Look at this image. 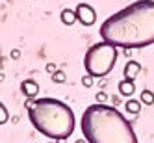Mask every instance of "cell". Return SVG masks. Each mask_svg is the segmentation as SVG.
Wrapping results in <instances>:
<instances>
[{"mask_svg": "<svg viewBox=\"0 0 154 143\" xmlns=\"http://www.w3.org/2000/svg\"><path fill=\"white\" fill-rule=\"evenodd\" d=\"M102 41L121 48H143L154 43V0H136L109 15L98 30Z\"/></svg>", "mask_w": 154, "mask_h": 143, "instance_id": "6da1fadb", "label": "cell"}, {"mask_svg": "<svg viewBox=\"0 0 154 143\" xmlns=\"http://www.w3.org/2000/svg\"><path fill=\"white\" fill-rule=\"evenodd\" d=\"M80 130L87 143H139L132 123L108 104H91L84 110Z\"/></svg>", "mask_w": 154, "mask_h": 143, "instance_id": "7a4b0ae2", "label": "cell"}, {"mask_svg": "<svg viewBox=\"0 0 154 143\" xmlns=\"http://www.w3.org/2000/svg\"><path fill=\"white\" fill-rule=\"evenodd\" d=\"M28 119L39 134L58 141L71 138L76 126V117L71 106L50 97L28 102Z\"/></svg>", "mask_w": 154, "mask_h": 143, "instance_id": "3957f363", "label": "cell"}, {"mask_svg": "<svg viewBox=\"0 0 154 143\" xmlns=\"http://www.w3.org/2000/svg\"><path fill=\"white\" fill-rule=\"evenodd\" d=\"M117 61V47L109 45L106 41L95 43L84 56V69L93 78H102L108 73H112Z\"/></svg>", "mask_w": 154, "mask_h": 143, "instance_id": "277c9868", "label": "cell"}, {"mask_svg": "<svg viewBox=\"0 0 154 143\" xmlns=\"http://www.w3.org/2000/svg\"><path fill=\"white\" fill-rule=\"evenodd\" d=\"M74 13H76V20H80V24H84V26H91L97 20V11L89 4H78Z\"/></svg>", "mask_w": 154, "mask_h": 143, "instance_id": "5b68a950", "label": "cell"}, {"mask_svg": "<svg viewBox=\"0 0 154 143\" xmlns=\"http://www.w3.org/2000/svg\"><path fill=\"white\" fill-rule=\"evenodd\" d=\"M20 91H23V95H24L26 98H35V95L39 93V85H37L35 80L28 78V80H23V82H20Z\"/></svg>", "mask_w": 154, "mask_h": 143, "instance_id": "8992f818", "label": "cell"}, {"mask_svg": "<svg viewBox=\"0 0 154 143\" xmlns=\"http://www.w3.org/2000/svg\"><path fill=\"white\" fill-rule=\"evenodd\" d=\"M141 71V65L134 60H130L126 65H125V80H136V76L139 74Z\"/></svg>", "mask_w": 154, "mask_h": 143, "instance_id": "52a82bcc", "label": "cell"}, {"mask_svg": "<svg viewBox=\"0 0 154 143\" xmlns=\"http://www.w3.org/2000/svg\"><path fill=\"white\" fill-rule=\"evenodd\" d=\"M134 91H136V84H134V80H121V82H119V93L123 95V97L134 95Z\"/></svg>", "mask_w": 154, "mask_h": 143, "instance_id": "ba28073f", "label": "cell"}, {"mask_svg": "<svg viewBox=\"0 0 154 143\" xmlns=\"http://www.w3.org/2000/svg\"><path fill=\"white\" fill-rule=\"evenodd\" d=\"M60 17H61V23L67 24V26H71V24L76 23V13L72 11V9H63Z\"/></svg>", "mask_w": 154, "mask_h": 143, "instance_id": "9c48e42d", "label": "cell"}, {"mask_svg": "<svg viewBox=\"0 0 154 143\" xmlns=\"http://www.w3.org/2000/svg\"><path fill=\"white\" fill-rule=\"evenodd\" d=\"M125 110L128 113H139L141 112V102L136 101V98H128L126 104H125Z\"/></svg>", "mask_w": 154, "mask_h": 143, "instance_id": "30bf717a", "label": "cell"}, {"mask_svg": "<svg viewBox=\"0 0 154 143\" xmlns=\"http://www.w3.org/2000/svg\"><path fill=\"white\" fill-rule=\"evenodd\" d=\"M139 98H141V102H143V104H147V106L154 104V93H152L150 89H143L141 95H139Z\"/></svg>", "mask_w": 154, "mask_h": 143, "instance_id": "8fae6325", "label": "cell"}, {"mask_svg": "<svg viewBox=\"0 0 154 143\" xmlns=\"http://www.w3.org/2000/svg\"><path fill=\"white\" fill-rule=\"evenodd\" d=\"M8 119H9V112H8V108L0 102V125H6Z\"/></svg>", "mask_w": 154, "mask_h": 143, "instance_id": "7c38bea8", "label": "cell"}, {"mask_svg": "<svg viewBox=\"0 0 154 143\" xmlns=\"http://www.w3.org/2000/svg\"><path fill=\"white\" fill-rule=\"evenodd\" d=\"M82 84H84L85 87H91V85H93V76H89V74H85L84 78H82Z\"/></svg>", "mask_w": 154, "mask_h": 143, "instance_id": "4fadbf2b", "label": "cell"}, {"mask_svg": "<svg viewBox=\"0 0 154 143\" xmlns=\"http://www.w3.org/2000/svg\"><path fill=\"white\" fill-rule=\"evenodd\" d=\"M54 82H65V74L63 73H56V74H54Z\"/></svg>", "mask_w": 154, "mask_h": 143, "instance_id": "5bb4252c", "label": "cell"}, {"mask_svg": "<svg viewBox=\"0 0 154 143\" xmlns=\"http://www.w3.org/2000/svg\"><path fill=\"white\" fill-rule=\"evenodd\" d=\"M104 101H106V93H102V91H100V93L97 95V102H98V104H106Z\"/></svg>", "mask_w": 154, "mask_h": 143, "instance_id": "9a60e30c", "label": "cell"}, {"mask_svg": "<svg viewBox=\"0 0 154 143\" xmlns=\"http://www.w3.org/2000/svg\"><path fill=\"white\" fill-rule=\"evenodd\" d=\"M76 143H87L85 139H78V141H76Z\"/></svg>", "mask_w": 154, "mask_h": 143, "instance_id": "2e32d148", "label": "cell"}, {"mask_svg": "<svg viewBox=\"0 0 154 143\" xmlns=\"http://www.w3.org/2000/svg\"><path fill=\"white\" fill-rule=\"evenodd\" d=\"M48 143H61V141H48Z\"/></svg>", "mask_w": 154, "mask_h": 143, "instance_id": "e0dca14e", "label": "cell"}]
</instances>
